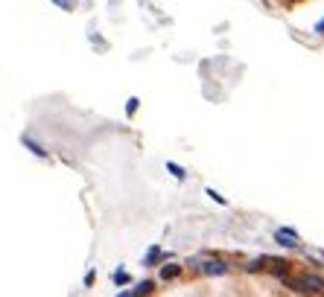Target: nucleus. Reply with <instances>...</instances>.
<instances>
[{
	"instance_id": "f257e3e1",
	"label": "nucleus",
	"mask_w": 324,
	"mask_h": 297,
	"mask_svg": "<svg viewBox=\"0 0 324 297\" xmlns=\"http://www.w3.org/2000/svg\"><path fill=\"white\" fill-rule=\"evenodd\" d=\"M283 283L298 294H324V277H318V274H298V277L286 274Z\"/></svg>"
},
{
	"instance_id": "f03ea898",
	"label": "nucleus",
	"mask_w": 324,
	"mask_h": 297,
	"mask_svg": "<svg viewBox=\"0 0 324 297\" xmlns=\"http://www.w3.org/2000/svg\"><path fill=\"white\" fill-rule=\"evenodd\" d=\"M190 265H193L196 271H202V274H213V277H219V274H225V271H228V265H222L219 260H207V262L190 260Z\"/></svg>"
},
{
	"instance_id": "7ed1b4c3",
	"label": "nucleus",
	"mask_w": 324,
	"mask_h": 297,
	"mask_svg": "<svg viewBox=\"0 0 324 297\" xmlns=\"http://www.w3.org/2000/svg\"><path fill=\"white\" fill-rule=\"evenodd\" d=\"M275 239H278L283 248H295V245H298V236L292 233V230H278V233H275Z\"/></svg>"
},
{
	"instance_id": "20e7f679",
	"label": "nucleus",
	"mask_w": 324,
	"mask_h": 297,
	"mask_svg": "<svg viewBox=\"0 0 324 297\" xmlns=\"http://www.w3.org/2000/svg\"><path fill=\"white\" fill-rule=\"evenodd\" d=\"M178 265H164V268H161V280H175V277H178Z\"/></svg>"
},
{
	"instance_id": "39448f33",
	"label": "nucleus",
	"mask_w": 324,
	"mask_h": 297,
	"mask_svg": "<svg viewBox=\"0 0 324 297\" xmlns=\"http://www.w3.org/2000/svg\"><path fill=\"white\" fill-rule=\"evenodd\" d=\"M152 291V283H140V286L135 288V294H149Z\"/></svg>"
},
{
	"instance_id": "423d86ee",
	"label": "nucleus",
	"mask_w": 324,
	"mask_h": 297,
	"mask_svg": "<svg viewBox=\"0 0 324 297\" xmlns=\"http://www.w3.org/2000/svg\"><path fill=\"white\" fill-rule=\"evenodd\" d=\"M167 169H170L175 178H184V169H181V166H175V163H167Z\"/></svg>"
},
{
	"instance_id": "0eeeda50",
	"label": "nucleus",
	"mask_w": 324,
	"mask_h": 297,
	"mask_svg": "<svg viewBox=\"0 0 324 297\" xmlns=\"http://www.w3.org/2000/svg\"><path fill=\"white\" fill-rule=\"evenodd\" d=\"M158 256H161V251H158V248H152V251H149V256H146V265H152Z\"/></svg>"
},
{
	"instance_id": "6e6552de",
	"label": "nucleus",
	"mask_w": 324,
	"mask_h": 297,
	"mask_svg": "<svg viewBox=\"0 0 324 297\" xmlns=\"http://www.w3.org/2000/svg\"><path fill=\"white\" fill-rule=\"evenodd\" d=\"M114 280H117L120 286H123V283H126V280H129V277H126V271H117V277H114Z\"/></svg>"
},
{
	"instance_id": "1a4fd4ad",
	"label": "nucleus",
	"mask_w": 324,
	"mask_h": 297,
	"mask_svg": "<svg viewBox=\"0 0 324 297\" xmlns=\"http://www.w3.org/2000/svg\"><path fill=\"white\" fill-rule=\"evenodd\" d=\"M315 32H318V35H324V18L318 21V27H315Z\"/></svg>"
}]
</instances>
